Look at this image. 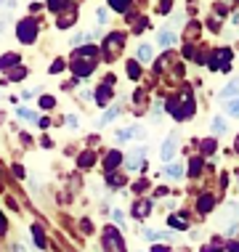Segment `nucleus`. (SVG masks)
Segmentation results:
<instances>
[{
	"label": "nucleus",
	"mask_w": 239,
	"mask_h": 252,
	"mask_svg": "<svg viewBox=\"0 0 239 252\" xmlns=\"http://www.w3.org/2000/svg\"><path fill=\"white\" fill-rule=\"evenodd\" d=\"M229 114H234V117H239V96L234 101H229Z\"/></svg>",
	"instance_id": "nucleus-29"
},
{
	"label": "nucleus",
	"mask_w": 239,
	"mask_h": 252,
	"mask_svg": "<svg viewBox=\"0 0 239 252\" xmlns=\"http://www.w3.org/2000/svg\"><path fill=\"white\" fill-rule=\"evenodd\" d=\"M146 186H149L146 181H138V183H133V189H136V191H138V194H141V191H146Z\"/></svg>",
	"instance_id": "nucleus-33"
},
{
	"label": "nucleus",
	"mask_w": 239,
	"mask_h": 252,
	"mask_svg": "<svg viewBox=\"0 0 239 252\" xmlns=\"http://www.w3.org/2000/svg\"><path fill=\"white\" fill-rule=\"evenodd\" d=\"M0 234H5V218H3V213H0Z\"/></svg>",
	"instance_id": "nucleus-40"
},
{
	"label": "nucleus",
	"mask_w": 239,
	"mask_h": 252,
	"mask_svg": "<svg viewBox=\"0 0 239 252\" xmlns=\"http://www.w3.org/2000/svg\"><path fill=\"white\" fill-rule=\"evenodd\" d=\"M175 144H178V138H175V135H168L165 146H162V159H165V162L173 159V154H175Z\"/></svg>",
	"instance_id": "nucleus-7"
},
{
	"label": "nucleus",
	"mask_w": 239,
	"mask_h": 252,
	"mask_svg": "<svg viewBox=\"0 0 239 252\" xmlns=\"http://www.w3.org/2000/svg\"><path fill=\"white\" fill-rule=\"evenodd\" d=\"M143 27H146V19H138V22H136V24H133V32H141V30H143Z\"/></svg>",
	"instance_id": "nucleus-34"
},
{
	"label": "nucleus",
	"mask_w": 239,
	"mask_h": 252,
	"mask_svg": "<svg viewBox=\"0 0 239 252\" xmlns=\"http://www.w3.org/2000/svg\"><path fill=\"white\" fill-rule=\"evenodd\" d=\"M93 162H96V157H93V152H85V154H80L77 165L83 167V170H88V167H93Z\"/></svg>",
	"instance_id": "nucleus-15"
},
{
	"label": "nucleus",
	"mask_w": 239,
	"mask_h": 252,
	"mask_svg": "<svg viewBox=\"0 0 239 252\" xmlns=\"http://www.w3.org/2000/svg\"><path fill=\"white\" fill-rule=\"evenodd\" d=\"M19 117H22V120H37V114L30 112V109H19Z\"/></svg>",
	"instance_id": "nucleus-30"
},
{
	"label": "nucleus",
	"mask_w": 239,
	"mask_h": 252,
	"mask_svg": "<svg viewBox=\"0 0 239 252\" xmlns=\"http://www.w3.org/2000/svg\"><path fill=\"white\" fill-rule=\"evenodd\" d=\"M109 186H112V189H117V186H122V178H120V175H112V173H109Z\"/></svg>",
	"instance_id": "nucleus-31"
},
{
	"label": "nucleus",
	"mask_w": 239,
	"mask_h": 252,
	"mask_svg": "<svg viewBox=\"0 0 239 252\" xmlns=\"http://www.w3.org/2000/svg\"><path fill=\"white\" fill-rule=\"evenodd\" d=\"M138 61H152V48L149 45H141L138 48Z\"/></svg>",
	"instance_id": "nucleus-22"
},
{
	"label": "nucleus",
	"mask_w": 239,
	"mask_h": 252,
	"mask_svg": "<svg viewBox=\"0 0 239 252\" xmlns=\"http://www.w3.org/2000/svg\"><path fill=\"white\" fill-rule=\"evenodd\" d=\"M165 173L170 175V178H181V175H183V167L175 162V165H168V167H165Z\"/></svg>",
	"instance_id": "nucleus-17"
},
{
	"label": "nucleus",
	"mask_w": 239,
	"mask_h": 252,
	"mask_svg": "<svg viewBox=\"0 0 239 252\" xmlns=\"http://www.w3.org/2000/svg\"><path fill=\"white\" fill-rule=\"evenodd\" d=\"M61 69H64V61H56V64L51 66V72H61Z\"/></svg>",
	"instance_id": "nucleus-38"
},
{
	"label": "nucleus",
	"mask_w": 239,
	"mask_h": 252,
	"mask_svg": "<svg viewBox=\"0 0 239 252\" xmlns=\"http://www.w3.org/2000/svg\"><path fill=\"white\" fill-rule=\"evenodd\" d=\"M32 236H35V244L43 250V247H45V234H43V228H40V226H32Z\"/></svg>",
	"instance_id": "nucleus-16"
},
{
	"label": "nucleus",
	"mask_w": 239,
	"mask_h": 252,
	"mask_svg": "<svg viewBox=\"0 0 239 252\" xmlns=\"http://www.w3.org/2000/svg\"><path fill=\"white\" fill-rule=\"evenodd\" d=\"M114 117H117V109H109V112L104 114V122H101V125H106V122H112Z\"/></svg>",
	"instance_id": "nucleus-32"
},
{
	"label": "nucleus",
	"mask_w": 239,
	"mask_h": 252,
	"mask_svg": "<svg viewBox=\"0 0 239 252\" xmlns=\"http://www.w3.org/2000/svg\"><path fill=\"white\" fill-rule=\"evenodd\" d=\"M213 133H215V135L226 133V122H223L221 117H215V120H213Z\"/></svg>",
	"instance_id": "nucleus-21"
},
{
	"label": "nucleus",
	"mask_w": 239,
	"mask_h": 252,
	"mask_svg": "<svg viewBox=\"0 0 239 252\" xmlns=\"http://www.w3.org/2000/svg\"><path fill=\"white\" fill-rule=\"evenodd\" d=\"M213 204H215V199L210 194H202L200 196V202H197V207L202 210V213H210V210H213Z\"/></svg>",
	"instance_id": "nucleus-14"
},
{
	"label": "nucleus",
	"mask_w": 239,
	"mask_h": 252,
	"mask_svg": "<svg viewBox=\"0 0 239 252\" xmlns=\"http://www.w3.org/2000/svg\"><path fill=\"white\" fill-rule=\"evenodd\" d=\"M202 152H205V154H213V152H215V141H213V138L202 141Z\"/></svg>",
	"instance_id": "nucleus-27"
},
{
	"label": "nucleus",
	"mask_w": 239,
	"mask_h": 252,
	"mask_svg": "<svg viewBox=\"0 0 239 252\" xmlns=\"http://www.w3.org/2000/svg\"><path fill=\"white\" fill-rule=\"evenodd\" d=\"M96 16H99V24H104V22H106V11H104V8L96 13Z\"/></svg>",
	"instance_id": "nucleus-37"
},
{
	"label": "nucleus",
	"mask_w": 239,
	"mask_h": 252,
	"mask_svg": "<svg viewBox=\"0 0 239 252\" xmlns=\"http://www.w3.org/2000/svg\"><path fill=\"white\" fill-rule=\"evenodd\" d=\"M191 114H194V101H191V93L186 91L183 93V101H178V109H175L173 117L175 120H186V117H191Z\"/></svg>",
	"instance_id": "nucleus-4"
},
{
	"label": "nucleus",
	"mask_w": 239,
	"mask_h": 252,
	"mask_svg": "<svg viewBox=\"0 0 239 252\" xmlns=\"http://www.w3.org/2000/svg\"><path fill=\"white\" fill-rule=\"evenodd\" d=\"M234 93H239V80H237V83H231V85H226V88H223V93H221V96H234Z\"/></svg>",
	"instance_id": "nucleus-24"
},
{
	"label": "nucleus",
	"mask_w": 239,
	"mask_h": 252,
	"mask_svg": "<svg viewBox=\"0 0 239 252\" xmlns=\"http://www.w3.org/2000/svg\"><path fill=\"white\" fill-rule=\"evenodd\" d=\"M237 152H239V138H237Z\"/></svg>",
	"instance_id": "nucleus-44"
},
{
	"label": "nucleus",
	"mask_w": 239,
	"mask_h": 252,
	"mask_svg": "<svg viewBox=\"0 0 239 252\" xmlns=\"http://www.w3.org/2000/svg\"><path fill=\"white\" fill-rule=\"evenodd\" d=\"M149 213H152V202H149V199H141V202L133 204V215L136 218H146Z\"/></svg>",
	"instance_id": "nucleus-8"
},
{
	"label": "nucleus",
	"mask_w": 239,
	"mask_h": 252,
	"mask_svg": "<svg viewBox=\"0 0 239 252\" xmlns=\"http://www.w3.org/2000/svg\"><path fill=\"white\" fill-rule=\"evenodd\" d=\"M120 162H122V154H120V152H109V154H106V167H109V173H112V170H117Z\"/></svg>",
	"instance_id": "nucleus-12"
},
{
	"label": "nucleus",
	"mask_w": 239,
	"mask_h": 252,
	"mask_svg": "<svg viewBox=\"0 0 239 252\" xmlns=\"http://www.w3.org/2000/svg\"><path fill=\"white\" fill-rule=\"evenodd\" d=\"M104 252H125V242L120 236V228L106 226L104 231Z\"/></svg>",
	"instance_id": "nucleus-1"
},
{
	"label": "nucleus",
	"mask_w": 239,
	"mask_h": 252,
	"mask_svg": "<svg viewBox=\"0 0 239 252\" xmlns=\"http://www.w3.org/2000/svg\"><path fill=\"white\" fill-rule=\"evenodd\" d=\"M24 74H27V69H24V66H19V69H13V72L8 74V80H11V83H19V80H22Z\"/></svg>",
	"instance_id": "nucleus-23"
},
{
	"label": "nucleus",
	"mask_w": 239,
	"mask_h": 252,
	"mask_svg": "<svg viewBox=\"0 0 239 252\" xmlns=\"http://www.w3.org/2000/svg\"><path fill=\"white\" fill-rule=\"evenodd\" d=\"M141 159H143V149H138L136 154L128 157V159H125V167H128V170H138V167H143Z\"/></svg>",
	"instance_id": "nucleus-9"
},
{
	"label": "nucleus",
	"mask_w": 239,
	"mask_h": 252,
	"mask_svg": "<svg viewBox=\"0 0 239 252\" xmlns=\"http://www.w3.org/2000/svg\"><path fill=\"white\" fill-rule=\"evenodd\" d=\"M229 252H239V242H234V244H229Z\"/></svg>",
	"instance_id": "nucleus-42"
},
{
	"label": "nucleus",
	"mask_w": 239,
	"mask_h": 252,
	"mask_svg": "<svg viewBox=\"0 0 239 252\" xmlns=\"http://www.w3.org/2000/svg\"><path fill=\"white\" fill-rule=\"evenodd\" d=\"M183 56L191 59V56H194V48H191V45H186V48H183Z\"/></svg>",
	"instance_id": "nucleus-39"
},
{
	"label": "nucleus",
	"mask_w": 239,
	"mask_h": 252,
	"mask_svg": "<svg viewBox=\"0 0 239 252\" xmlns=\"http://www.w3.org/2000/svg\"><path fill=\"white\" fill-rule=\"evenodd\" d=\"M16 35H19L22 43H35V37H37V22H35V19H24V22H19Z\"/></svg>",
	"instance_id": "nucleus-2"
},
{
	"label": "nucleus",
	"mask_w": 239,
	"mask_h": 252,
	"mask_svg": "<svg viewBox=\"0 0 239 252\" xmlns=\"http://www.w3.org/2000/svg\"><path fill=\"white\" fill-rule=\"evenodd\" d=\"M202 165H205V162L200 159V157H194V159L189 162V175H197V173L202 170Z\"/></svg>",
	"instance_id": "nucleus-19"
},
{
	"label": "nucleus",
	"mask_w": 239,
	"mask_h": 252,
	"mask_svg": "<svg viewBox=\"0 0 239 252\" xmlns=\"http://www.w3.org/2000/svg\"><path fill=\"white\" fill-rule=\"evenodd\" d=\"M122 45H125V37H122L120 32H112V35L104 40V53H106L109 59H112V56H117V53H120Z\"/></svg>",
	"instance_id": "nucleus-3"
},
{
	"label": "nucleus",
	"mask_w": 239,
	"mask_h": 252,
	"mask_svg": "<svg viewBox=\"0 0 239 252\" xmlns=\"http://www.w3.org/2000/svg\"><path fill=\"white\" fill-rule=\"evenodd\" d=\"M202 252H215V247H205Z\"/></svg>",
	"instance_id": "nucleus-43"
},
{
	"label": "nucleus",
	"mask_w": 239,
	"mask_h": 252,
	"mask_svg": "<svg viewBox=\"0 0 239 252\" xmlns=\"http://www.w3.org/2000/svg\"><path fill=\"white\" fill-rule=\"evenodd\" d=\"M96 98H99V104H101V106L109 104V98H112V85H101L99 91H96Z\"/></svg>",
	"instance_id": "nucleus-11"
},
{
	"label": "nucleus",
	"mask_w": 239,
	"mask_h": 252,
	"mask_svg": "<svg viewBox=\"0 0 239 252\" xmlns=\"http://www.w3.org/2000/svg\"><path fill=\"white\" fill-rule=\"evenodd\" d=\"M40 106H43V109H53V106H56V98H53V96H43V98H40Z\"/></svg>",
	"instance_id": "nucleus-26"
},
{
	"label": "nucleus",
	"mask_w": 239,
	"mask_h": 252,
	"mask_svg": "<svg viewBox=\"0 0 239 252\" xmlns=\"http://www.w3.org/2000/svg\"><path fill=\"white\" fill-rule=\"evenodd\" d=\"M67 5V0H48V8L51 11H61Z\"/></svg>",
	"instance_id": "nucleus-28"
},
{
	"label": "nucleus",
	"mask_w": 239,
	"mask_h": 252,
	"mask_svg": "<svg viewBox=\"0 0 239 252\" xmlns=\"http://www.w3.org/2000/svg\"><path fill=\"white\" fill-rule=\"evenodd\" d=\"M109 5H112L114 11H128V5H131V0H109Z\"/></svg>",
	"instance_id": "nucleus-20"
},
{
	"label": "nucleus",
	"mask_w": 239,
	"mask_h": 252,
	"mask_svg": "<svg viewBox=\"0 0 239 252\" xmlns=\"http://www.w3.org/2000/svg\"><path fill=\"white\" fill-rule=\"evenodd\" d=\"M229 59H231V51H229V48H221V51L213 56V61H210V69L226 72V69H229Z\"/></svg>",
	"instance_id": "nucleus-5"
},
{
	"label": "nucleus",
	"mask_w": 239,
	"mask_h": 252,
	"mask_svg": "<svg viewBox=\"0 0 239 252\" xmlns=\"http://www.w3.org/2000/svg\"><path fill=\"white\" fill-rule=\"evenodd\" d=\"M152 252H168V247H162V244H157V247H152Z\"/></svg>",
	"instance_id": "nucleus-41"
},
{
	"label": "nucleus",
	"mask_w": 239,
	"mask_h": 252,
	"mask_svg": "<svg viewBox=\"0 0 239 252\" xmlns=\"http://www.w3.org/2000/svg\"><path fill=\"white\" fill-rule=\"evenodd\" d=\"M170 226H173V228H178V231H183V228H186V220H183V218L170 215Z\"/></svg>",
	"instance_id": "nucleus-25"
},
{
	"label": "nucleus",
	"mask_w": 239,
	"mask_h": 252,
	"mask_svg": "<svg viewBox=\"0 0 239 252\" xmlns=\"http://www.w3.org/2000/svg\"><path fill=\"white\" fill-rule=\"evenodd\" d=\"M157 43H160V45H162V48H170V45H173V43H175V37H173V32H170V30H162V32H160V37H157Z\"/></svg>",
	"instance_id": "nucleus-13"
},
{
	"label": "nucleus",
	"mask_w": 239,
	"mask_h": 252,
	"mask_svg": "<svg viewBox=\"0 0 239 252\" xmlns=\"http://www.w3.org/2000/svg\"><path fill=\"white\" fill-rule=\"evenodd\" d=\"M93 66H96V59H85V61H74L72 69H74L77 77H83V74H91L93 72Z\"/></svg>",
	"instance_id": "nucleus-6"
},
{
	"label": "nucleus",
	"mask_w": 239,
	"mask_h": 252,
	"mask_svg": "<svg viewBox=\"0 0 239 252\" xmlns=\"http://www.w3.org/2000/svg\"><path fill=\"white\" fill-rule=\"evenodd\" d=\"M11 66H19V56L16 53H3L0 56V69H11Z\"/></svg>",
	"instance_id": "nucleus-10"
},
{
	"label": "nucleus",
	"mask_w": 239,
	"mask_h": 252,
	"mask_svg": "<svg viewBox=\"0 0 239 252\" xmlns=\"http://www.w3.org/2000/svg\"><path fill=\"white\" fill-rule=\"evenodd\" d=\"M160 11H162V13L170 11V0H162V3H160Z\"/></svg>",
	"instance_id": "nucleus-36"
},
{
	"label": "nucleus",
	"mask_w": 239,
	"mask_h": 252,
	"mask_svg": "<svg viewBox=\"0 0 239 252\" xmlns=\"http://www.w3.org/2000/svg\"><path fill=\"white\" fill-rule=\"evenodd\" d=\"M67 125H69L72 130H74V127H77V117H74V114H72V117H67Z\"/></svg>",
	"instance_id": "nucleus-35"
},
{
	"label": "nucleus",
	"mask_w": 239,
	"mask_h": 252,
	"mask_svg": "<svg viewBox=\"0 0 239 252\" xmlns=\"http://www.w3.org/2000/svg\"><path fill=\"white\" fill-rule=\"evenodd\" d=\"M128 74H131V80L141 77V64H138V61H131V64H128Z\"/></svg>",
	"instance_id": "nucleus-18"
}]
</instances>
